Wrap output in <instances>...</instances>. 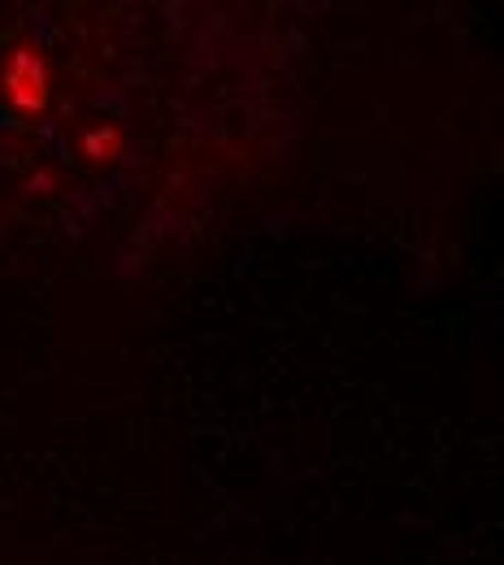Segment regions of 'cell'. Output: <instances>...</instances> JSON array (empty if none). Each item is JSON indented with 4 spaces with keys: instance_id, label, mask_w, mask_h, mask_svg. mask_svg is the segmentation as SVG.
<instances>
[{
    "instance_id": "6da1fadb",
    "label": "cell",
    "mask_w": 504,
    "mask_h": 565,
    "mask_svg": "<svg viewBox=\"0 0 504 565\" xmlns=\"http://www.w3.org/2000/svg\"><path fill=\"white\" fill-rule=\"evenodd\" d=\"M0 87H4V100L18 109V114H44L49 109V96H53V74L49 62L35 44H13L0 62Z\"/></svg>"
},
{
    "instance_id": "7a4b0ae2",
    "label": "cell",
    "mask_w": 504,
    "mask_h": 565,
    "mask_svg": "<svg viewBox=\"0 0 504 565\" xmlns=\"http://www.w3.org/2000/svg\"><path fill=\"white\" fill-rule=\"evenodd\" d=\"M83 152H87L92 161L118 157V152H122V131H118V127H109V131H87V136H83Z\"/></svg>"
}]
</instances>
